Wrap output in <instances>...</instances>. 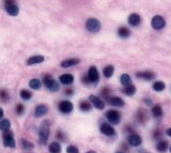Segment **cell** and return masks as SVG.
Returning <instances> with one entry per match:
<instances>
[{"instance_id": "27", "label": "cell", "mask_w": 171, "mask_h": 153, "mask_svg": "<svg viewBox=\"0 0 171 153\" xmlns=\"http://www.w3.org/2000/svg\"><path fill=\"white\" fill-rule=\"evenodd\" d=\"M41 82H40L38 78H33V79L30 80V83H29V86H30V88H32V89L34 90H38L41 88Z\"/></svg>"}, {"instance_id": "31", "label": "cell", "mask_w": 171, "mask_h": 153, "mask_svg": "<svg viewBox=\"0 0 171 153\" xmlns=\"http://www.w3.org/2000/svg\"><path fill=\"white\" fill-rule=\"evenodd\" d=\"M19 94H21V98L24 99V100H30V99L32 98V93H31L30 91H28V90H26V89L22 90Z\"/></svg>"}, {"instance_id": "2", "label": "cell", "mask_w": 171, "mask_h": 153, "mask_svg": "<svg viewBox=\"0 0 171 153\" xmlns=\"http://www.w3.org/2000/svg\"><path fill=\"white\" fill-rule=\"evenodd\" d=\"M43 83H44V85L46 86L47 89L50 90V91H58V90L60 89V85L58 84V83L56 82L50 75H48V74L44 76V78H43Z\"/></svg>"}, {"instance_id": "8", "label": "cell", "mask_w": 171, "mask_h": 153, "mask_svg": "<svg viewBox=\"0 0 171 153\" xmlns=\"http://www.w3.org/2000/svg\"><path fill=\"white\" fill-rule=\"evenodd\" d=\"M100 130H101V132L104 135H106V136H113V135H116V130L113 129V127H111V125L108 124V123H103V124L101 125Z\"/></svg>"}, {"instance_id": "34", "label": "cell", "mask_w": 171, "mask_h": 153, "mask_svg": "<svg viewBox=\"0 0 171 153\" xmlns=\"http://www.w3.org/2000/svg\"><path fill=\"white\" fill-rule=\"evenodd\" d=\"M0 100H1L2 102H8V101L10 100V95H9V93L6 90H1V91H0Z\"/></svg>"}, {"instance_id": "43", "label": "cell", "mask_w": 171, "mask_h": 153, "mask_svg": "<svg viewBox=\"0 0 171 153\" xmlns=\"http://www.w3.org/2000/svg\"><path fill=\"white\" fill-rule=\"evenodd\" d=\"M117 153H123V152H121V151H119V152H117Z\"/></svg>"}, {"instance_id": "25", "label": "cell", "mask_w": 171, "mask_h": 153, "mask_svg": "<svg viewBox=\"0 0 171 153\" xmlns=\"http://www.w3.org/2000/svg\"><path fill=\"white\" fill-rule=\"evenodd\" d=\"M135 92H136V87L134 85H129V86L125 87L123 89V93L126 94V95H134Z\"/></svg>"}, {"instance_id": "12", "label": "cell", "mask_w": 171, "mask_h": 153, "mask_svg": "<svg viewBox=\"0 0 171 153\" xmlns=\"http://www.w3.org/2000/svg\"><path fill=\"white\" fill-rule=\"evenodd\" d=\"M4 6H6V11L11 16H16L18 14L19 9L17 6V4H4Z\"/></svg>"}, {"instance_id": "15", "label": "cell", "mask_w": 171, "mask_h": 153, "mask_svg": "<svg viewBox=\"0 0 171 153\" xmlns=\"http://www.w3.org/2000/svg\"><path fill=\"white\" fill-rule=\"evenodd\" d=\"M108 101H109L110 104L117 107H122V106H124V104H125L124 101L121 98H119V96H110V98L108 99Z\"/></svg>"}, {"instance_id": "21", "label": "cell", "mask_w": 171, "mask_h": 153, "mask_svg": "<svg viewBox=\"0 0 171 153\" xmlns=\"http://www.w3.org/2000/svg\"><path fill=\"white\" fill-rule=\"evenodd\" d=\"M49 152L50 153H60L61 152V146L58 143H51L49 145Z\"/></svg>"}, {"instance_id": "37", "label": "cell", "mask_w": 171, "mask_h": 153, "mask_svg": "<svg viewBox=\"0 0 171 153\" xmlns=\"http://www.w3.org/2000/svg\"><path fill=\"white\" fill-rule=\"evenodd\" d=\"M4 4H16V0H4Z\"/></svg>"}, {"instance_id": "35", "label": "cell", "mask_w": 171, "mask_h": 153, "mask_svg": "<svg viewBox=\"0 0 171 153\" xmlns=\"http://www.w3.org/2000/svg\"><path fill=\"white\" fill-rule=\"evenodd\" d=\"M66 152L67 153H79L77 147H75V146H69V147L66 148Z\"/></svg>"}, {"instance_id": "38", "label": "cell", "mask_w": 171, "mask_h": 153, "mask_svg": "<svg viewBox=\"0 0 171 153\" xmlns=\"http://www.w3.org/2000/svg\"><path fill=\"white\" fill-rule=\"evenodd\" d=\"M154 135H155V136H154V137H155V138H158V137H159V136H161V133H159L158 131H156V132H155V133H154Z\"/></svg>"}, {"instance_id": "1", "label": "cell", "mask_w": 171, "mask_h": 153, "mask_svg": "<svg viewBox=\"0 0 171 153\" xmlns=\"http://www.w3.org/2000/svg\"><path fill=\"white\" fill-rule=\"evenodd\" d=\"M39 137H40V143L42 145H45L47 143V139L49 137V122L48 121H43V123L41 124V127H40V133H39Z\"/></svg>"}, {"instance_id": "13", "label": "cell", "mask_w": 171, "mask_h": 153, "mask_svg": "<svg viewBox=\"0 0 171 153\" xmlns=\"http://www.w3.org/2000/svg\"><path fill=\"white\" fill-rule=\"evenodd\" d=\"M137 77L141 78V79H145V80H151L155 77V74L151 71H143V72H139V73L136 74Z\"/></svg>"}, {"instance_id": "7", "label": "cell", "mask_w": 171, "mask_h": 153, "mask_svg": "<svg viewBox=\"0 0 171 153\" xmlns=\"http://www.w3.org/2000/svg\"><path fill=\"white\" fill-rule=\"evenodd\" d=\"M87 77L89 79V83H97L100 79V74H98L97 69L95 66H90Z\"/></svg>"}, {"instance_id": "5", "label": "cell", "mask_w": 171, "mask_h": 153, "mask_svg": "<svg viewBox=\"0 0 171 153\" xmlns=\"http://www.w3.org/2000/svg\"><path fill=\"white\" fill-rule=\"evenodd\" d=\"M3 143L6 147H9V148L15 147V140L13 138V133L10 130L3 132Z\"/></svg>"}, {"instance_id": "19", "label": "cell", "mask_w": 171, "mask_h": 153, "mask_svg": "<svg viewBox=\"0 0 171 153\" xmlns=\"http://www.w3.org/2000/svg\"><path fill=\"white\" fill-rule=\"evenodd\" d=\"M60 82L63 85H71L74 82V76L71 74H63L60 76Z\"/></svg>"}, {"instance_id": "42", "label": "cell", "mask_w": 171, "mask_h": 153, "mask_svg": "<svg viewBox=\"0 0 171 153\" xmlns=\"http://www.w3.org/2000/svg\"><path fill=\"white\" fill-rule=\"evenodd\" d=\"M87 153H96L95 151H93V150H90V151H88Z\"/></svg>"}, {"instance_id": "44", "label": "cell", "mask_w": 171, "mask_h": 153, "mask_svg": "<svg viewBox=\"0 0 171 153\" xmlns=\"http://www.w3.org/2000/svg\"><path fill=\"white\" fill-rule=\"evenodd\" d=\"M170 152H171V147H170Z\"/></svg>"}, {"instance_id": "36", "label": "cell", "mask_w": 171, "mask_h": 153, "mask_svg": "<svg viewBox=\"0 0 171 153\" xmlns=\"http://www.w3.org/2000/svg\"><path fill=\"white\" fill-rule=\"evenodd\" d=\"M24 109H25L24 105H22V104H18V105H17V107H16V112H17V115H22V112H24Z\"/></svg>"}, {"instance_id": "30", "label": "cell", "mask_w": 171, "mask_h": 153, "mask_svg": "<svg viewBox=\"0 0 171 153\" xmlns=\"http://www.w3.org/2000/svg\"><path fill=\"white\" fill-rule=\"evenodd\" d=\"M21 143H22V148L24 150H32L33 149V145L30 143V141L26 140V139H22Z\"/></svg>"}, {"instance_id": "23", "label": "cell", "mask_w": 171, "mask_h": 153, "mask_svg": "<svg viewBox=\"0 0 171 153\" xmlns=\"http://www.w3.org/2000/svg\"><path fill=\"white\" fill-rule=\"evenodd\" d=\"M152 114H153V116L156 117V118H161V117L163 116V109H161V105H155L152 108Z\"/></svg>"}, {"instance_id": "10", "label": "cell", "mask_w": 171, "mask_h": 153, "mask_svg": "<svg viewBox=\"0 0 171 153\" xmlns=\"http://www.w3.org/2000/svg\"><path fill=\"white\" fill-rule=\"evenodd\" d=\"M128 143L133 147H138L142 143V139L138 134H130L129 137H128Z\"/></svg>"}, {"instance_id": "3", "label": "cell", "mask_w": 171, "mask_h": 153, "mask_svg": "<svg viewBox=\"0 0 171 153\" xmlns=\"http://www.w3.org/2000/svg\"><path fill=\"white\" fill-rule=\"evenodd\" d=\"M86 28L90 32L96 33L101 30V22L96 18H89L86 22Z\"/></svg>"}, {"instance_id": "33", "label": "cell", "mask_w": 171, "mask_h": 153, "mask_svg": "<svg viewBox=\"0 0 171 153\" xmlns=\"http://www.w3.org/2000/svg\"><path fill=\"white\" fill-rule=\"evenodd\" d=\"M79 108L82 109V111H89V110L91 109V104H90L89 102H86V101H84V102L80 103Z\"/></svg>"}, {"instance_id": "17", "label": "cell", "mask_w": 171, "mask_h": 153, "mask_svg": "<svg viewBox=\"0 0 171 153\" xmlns=\"http://www.w3.org/2000/svg\"><path fill=\"white\" fill-rule=\"evenodd\" d=\"M79 62H80V60L77 59V58H71V59H67V60L62 61L61 66L62 67H71V66H76V64H78Z\"/></svg>"}, {"instance_id": "32", "label": "cell", "mask_w": 171, "mask_h": 153, "mask_svg": "<svg viewBox=\"0 0 171 153\" xmlns=\"http://www.w3.org/2000/svg\"><path fill=\"white\" fill-rule=\"evenodd\" d=\"M137 118H138V120H139V122H141V123H143L145 121V119H147V114H145L143 110H139L138 112H137Z\"/></svg>"}, {"instance_id": "28", "label": "cell", "mask_w": 171, "mask_h": 153, "mask_svg": "<svg viewBox=\"0 0 171 153\" xmlns=\"http://www.w3.org/2000/svg\"><path fill=\"white\" fill-rule=\"evenodd\" d=\"M10 127H11V123L9 120H6V119H4V120H2L1 122H0V130L3 132L6 131H9L10 130Z\"/></svg>"}, {"instance_id": "40", "label": "cell", "mask_w": 171, "mask_h": 153, "mask_svg": "<svg viewBox=\"0 0 171 153\" xmlns=\"http://www.w3.org/2000/svg\"><path fill=\"white\" fill-rule=\"evenodd\" d=\"M2 118H3V110L0 108V119H2Z\"/></svg>"}, {"instance_id": "24", "label": "cell", "mask_w": 171, "mask_h": 153, "mask_svg": "<svg viewBox=\"0 0 171 153\" xmlns=\"http://www.w3.org/2000/svg\"><path fill=\"white\" fill-rule=\"evenodd\" d=\"M156 149H157V151L161 152V153L166 152V150L168 149L167 141H159V143H157V146H156Z\"/></svg>"}, {"instance_id": "9", "label": "cell", "mask_w": 171, "mask_h": 153, "mask_svg": "<svg viewBox=\"0 0 171 153\" xmlns=\"http://www.w3.org/2000/svg\"><path fill=\"white\" fill-rule=\"evenodd\" d=\"M74 106L70 101H62L61 103L59 104V109L61 112L63 114H70V112L73 110Z\"/></svg>"}, {"instance_id": "18", "label": "cell", "mask_w": 171, "mask_h": 153, "mask_svg": "<svg viewBox=\"0 0 171 153\" xmlns=\"http://www.w3.org/2000/svg\"><path fill=\"white\" fill-rule=\"evenodd\" d=\"M44 61V57L41 55H37V56H32L28 59L27 61V64L28 66H33V64H37V63H41V62Z\"/></svg>"}, {"instance_id": "6", "label": "cell", "mask_w": 171, "mask_h": 153, "mask_svg": "<svg viewBox=\"0 0 171 153\" xmlns=\"http://www.w3.org/2000/svg\"><path fill=\"white\" fill-rule=\"evenodd\" d=\"M151 25H152V27L155 29V30H161V29H163L164 27L166 26V21L161 16L156 15V16H154L152 18Z\"/></svg>"}, {"instance_id": "41", "label": "cell", "mask_w": 171, "mask_h": 153, "mask_svg": "<svg viewBox=\"0 0 171 153\" xmlns=\"http://www.w3.org/2000/svg\"><path fill=\"white\" fill-rule=\"evenodd\" d=\"M65 92H66V94H72V92L73 91H72V90H66Z\"/></svg>"}, {"instance_id": "16", "label": "cell", "mask_w": 171, "mask_h": 153, "mask_svg": "<svg viewBox=\"0 0 171 153\" xmlns=\"http://www.w3.org/2000/svg\"><path fill=\"white\" fill-rule=\"evenodd\" d=\"M47 111H48V107H47L46 105H44V104L39 105V106H37V108L34 110V116L42 117V116H44V115H46Z\"/></svg>"}, {"instance_id": "39", "label": "cell", "mask_w": 171, "mask_h": 153, "mask_svg": "<svg viewBox=\"0 0 171 153\" xmlns=\"http://www.w3.org/2000/svg\"><path fill=\"white\" fill-rule=\"evenodd\" d=\"M166 133H167V135H168V136L171 137V127H170V129H168L167 131H166Z\"/></svg>"}, {"instance_id": "20", "label": "cell", "mask_w": 171, "mask_h": 153, "mask_svg": "<svg viewBox=\"0 0 171 153\" xmlns=\"http://www.w3.org/2000/svg\"><path fill=\"white\" fill-rule=\"evenodd\" d=\"M120 80H121V84L125 87L132 85V78H130V76L128 75V74H123V75L121 76Z\"/></svg>"}, {"instance_id": "14", "label": "cell", "mask_w": 171, "mask_h": 153, "mask_svg": "<svg viewBox=\"0 0 171 153\" xmlns=\"http://www.w3.org/2000/svg\"><path fill=\"white\" fill-rule=\"evenodd\" d=\"M128 22H129L132 26H139L141 22L140 15L137 14V13H133V14H130L129 17H128Z\"/></svg>"}, {"instance_id": "22", "label": "cell", "mask_w": 171, "mask_h": 153, "mask_svg": "<svg viewBox=\"0 0 171 153\" xmlns=\"http://www.w3.org/2000/svg\"><path fill=\"white\" fill-rule=\"evenodd\" d=\"M118 34L120 35L121 38H123V39H126V38L129 37L130 31L128 30L126 27H121V28H119V30H118Z\"/></svg>"}, {"instance_id": "11", "label": "cell", "mask_w": 171, "mask_h": 153, "mask_svg": "<svg viewBox=\"0 0 171 153\" xmlns=\"http://www.w3.org/2000/svg\"><path fill=\"white\" fill-rule=\"evenodd\" d=\"M89 100L91 101V103L94 105V107H96L97 109H103L105 107L104 101H103L102 99L98 98V96H96V95H90Z\"/></svg>"}, {"instance_id": "4", "label": "cell", "mask_w": 171, "mask_h": 153, "mask_svg": "<svg viewBox=\"0 0 171 153\" xmlns=\"http://www.w3.org/2000/svg\"><path fill=\"white\" fill-rule=\"evenodd\" d=\"M106 118L111 124H118L121 121V115L117 110H109L106 114Z\"/></svg>"}, {"instance_id": "29", "label": "cell", "mask_w": 171, "mask_h": 153, "mask_svg": "<svg viewBox=\"0 0 171 153\" xmlns=\"http://www.w3.org/2000/svg\"><path fill=\"white\" fill-rule=\"evenodd\" d=\"M165 88H166V85L164 84L163 82H155L154 84H153V89H154L155 91H157V92L163 91Z\"/></svg>"}, {"instance_id": "26", "label": "cell", "mask_w": 171, "mask_h": 153, "mask_svg": "<svg viewBox=\"0 0 171 153\" xmlns=\"http://www.w3.org/2000/svg\"><path fill=\"white\" fill-rule=\"evenodd\" d=\"M113 72H114V67L113 66H107L104 69V75L106 78H110L112 75H113Z\"/></svg>"}]
</instances>
